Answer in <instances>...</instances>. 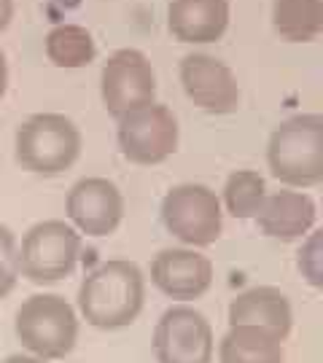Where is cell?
Listing matches in <instances>:
<instances>
[{
    "label": "cell",
    "mask_w": 323,
    "mask_h": 363,
    "mask_svg": "<svg viewBox=\"0 0 323 363\" xmlns=\"http://www.w3.org/2000/svg\"><path fill=\"white\" fill-rule=\"evenodd\" d=\"M78 315L100 331L132 325L146 304V274L129 259L103 261L78 286Z\"/></svg>",
    "instance_id": "1"
},
{
    "label": "cell",
    "mask_w": 323,
    "mask_h": 363,
    "mask_svg": "<svg viewBox=\"0 0 323 363\" xmlns=\"http://www.w3.org/2000/svg\"><path fill=\"white\" fill-rule=\"evenodd\" d=\"M267 167L285 189H312L323 181V116L297 113L267 140Z\"/></svg>",
    "instance_id": "2"
},
{
    "label": "cell",
    "mask_w": 323,
    "mask_h": 363,
    "mask_svg": "<svg viewBox=\"0 0 323 363\" xmlns=\"http://www.w3.org/2000/svg\"><path fill=\"white\" fill-rule=\"evenodd\" d=\"M84 148L81 130L65 113H35L19 124L13 138V154L22 169L52 178L78 162Z\"/></svg>",
    "instance_id": "3"
},
{
    "label": "cell",
    "mask_w": 323,
    "mask_h": 363,
    "mask_svg": "<svg viewBox=\"0 0 323 363\" xmlns=\"http://www.w3.org/2000/svg\"><path fill=\"white\" fill-rule=\"evenodd\" d=\"M13 331L30 355L62 361L78 342V312L60 294H35L19 304Z\"/></svg>",
    "instance_id": "4"
},
{
    "label": "cell",
    "mask_w": 323,
    "mask_h": 363,
    "mask_svg": "<svg viewBox=\"0 0 323 363\" xmlns=\"http://www.w3.org/2000/svg\"><path fill=\"white\" fill-rule=\"evenodd\" d=\"M81 259V234L62 218L33 223L16 247L19 277L35 286H52L76 272Z\"/></svg>",
    "instance_id": "5"
},
{
    "label": "cell",
    "mask_w": 323,
    "mask_h": 363,
    "mask_svg": "<svg viewBox=\"0 0 323 363\" xmlns=\"http://www.w3.org/2000/svg\"><path fill=\"white\" fill-rule=\"evenodd\" d=\"M162 223L186 247H210L224 229V210L213 189L202 183L173 186L162 199Z\"/></svg>",
    "instance_id": "6"
},
{
    "label": "cell",
    "mask_w": 323,
    "mask_h": 363,
    "mask_svg": "<svg viewBox=\"0 0 323 363\" xmlns=\"http://www.w3.org/2000/svg\"><path fill=\"white\" fill-rule=\"evenodd\" d=\"M116 124L121 156L132 164H141V167L162 164L178 151L181 130H178V118L168 105L151 103L135 108L116 118Z\"/></svg>",
    "instance_id": "7"
},
{
    "label": "cell",
    "mask_w": 323,
    "mask_h": 363,
    "mask_svg": "<svg viewBox=\"0 0 323 363\" xmlns=\"http://www.w3.org/2000/svg\"><path fill=\"white\" fill-rule=\"evenodd\" d=\"M216 334L192 304H173L154 328V355L159 363H213Z\"/></svg>",
    "instance_id": "8"
},
{
    "label": "cell",
    "mask_w": 323,
    "mask_h": 363,
    "mask_svg": "<svg viewBox=\"0 0 323 363\" xmlns=\"http://www.w3.org/2000/svg\"><path fill=\"white\" fill-rule=\"evenodd\" d=\"M100 97L105 111L114 118L156 103V73L151 60L138 49H119L103 65L100 73Z\"/></svg>",
    "instance_id": "9"
},
{
    "label": "cell",
    "mask_w": 323,
    "mask_h": 363,
    "mask_svg": "<svg viewBox=\"0 0 323 363\" xmlns=\"http://www.w3.org/2000/svg\"><path fill=\"white\" fill-rule=\"evenodd\" d=\"M186 97L210 116H229L240 108V84L232 67L213 54L192 52L178 65Z\"/></svg>",
    "instance_id": "10"
},
{
    "label": "cell",
    "mask_w": 323,
    "mask_h": 363,
    "mask_svg": "<svg viewBox=\"0 0 323 363\" xmlns=\"http://www.w3.org/2000/svg\"><path fill=\"white\" fill-rule=\"evenodd\" d=\"M67 223L87 237H111L124 220V194L108 178H81L65 199Z\"/></svg>",
    "instance_id": "11"
},
{
    "label": "cell",
    "mask_w": 323,
    "mask_h": 363,
    "mask_svg": "<svg viewBox=\"0 0 323 363\" xmlns=\"http://www.w3.org/2000/svg\"><path fill=\"white\" fill-rule=\"evenodd\" d=\"M151 283L168 298L189 304L213 286V261L194 247H165L151 261Z\"/></svg>",
    "instance_id": "12"
},
{
    "label": "cell",
    "mask_w": 323,
    "mask_h": 363,
    "mask_svg": "<svg viewBox=\"0 0 323 363\" xmlns=\"http://www.w3.org/2000/svg\"><path fill=\"white\" fill-rule=\"evenodd\" d=\"M256 226L261 232L280 240V242H294L312 232L318 220V208L310 194L299 189H280L264 196V205L256 213Z\"/></svg>",
    "instance_id": "13"
},
{
    "label": "cell",
    "mask_w": 323,
    "mask_h": 363,
    "mask_svg": "<svg viewBox=\"0 0 323 363\" xmlns=\"http://www.w3.org/2000/svg\"><path fill=\"white\" fill-rule=\"evenodd\" d=\"M229 325H253L285 342L294 325V310L280 288L253 286L232 298Z\"/></svg>",
    "instance_id": "14"
},
{
    "label": "cell",
    "mask_w": 323,
    "mask_h": 363,
    "mask_svg": "<svg viewBox=\"0 0 323 363\" xmlns=\"http://www.w3.org/2000/svg\"><path fill=\"white\" fill-rule=\"evenodd\" d=\"M229 16V0H170L168 30L181 43H216L226 33Z\"/></svg>",
    "instance_id": "15"
},
{
    "label": "cell",
    "mask_w": 323,
    "mask_h": 363,
    "mask_svg": "<svg viewBox=\"0 0 323 363\" xmlns=\"http://www.w3.org/2000/svg\"><path fill=\"white\" fill-rule=\"evenodd\" d=\"M219 363H285L283 339L253 325H229L219 342Z\"/></svg>",
    "instance_id": "16"
},
{
    "label": "cell",
    "mask_w": 323,
    "mask_h": 363,
    "mask_svg": "<svg viewBox=\"0 0 323 363\" xmlns=\"http://www.w3.org/2000/svg\"><path fill=\"white\" fill-rule=\"evenodd\" d=\"M272 27L288 43H310L323 30V0H275Z\"/></svg>",
    "instance_id": "17"
},
{
    "label": "cell",
    "mask_w": 323,
    "mask_h": 363,
    "mask_svg": "<svg viewBox=\"0 0 323 363\" xmlns=\"http://www.w3.org/2000/svg\"><path fill=\"white\" fill-rule=\"evenodd\" d=\"M46 57L49 62L65 70H76V67L89 65L97 57V43L92 38L87 27L65 22L49 30L46 35Z\"/></svg>",
    "instance_id": "18"
},
{
    "label": "cell",
    "mask_w": 323,
    "mask_h": 363,
    "mask_svg": "<svg viewBox=\"0 0 323 363\" xmlns=\"http://www.w3.org/2000/svg\"><path fill=\"white\" fill-rule=\"evenodd\" d=\"M224 208L232 218H256L258 208L264 205L267 183L256 169H234L224 183Z\"/></svg>",
    "instance_id": "19"
},
{
    "label": "cell",
    "mask_w": 323,
    "mask_h": 363,
    "mask_svg": "<svg viewBox=\"0 0 323 363\" xmlns=\"http://www.w3.org/2000/svg\"><path fill=\"white\" fill-rule=\"evenodd\" d=\"M297 269L312 288H323V232L312 229L297 253Z\"/></svg>",
    "instance_id": "20"
},
{
    "label": "cell",
    "mask_w": 323,
    "mask_h": 363,
    "mask_svg": "<svg viewBox=\"0 0 323 363\" xmlns=\"http://www.w3.org/2000/svg\"><path fill=\"white\" fill-rule=\"evenodd\" d=\"M16 234L0 223V298L11 294L16 283H19V261H16Z\"/></svg>",
    "instance_id": "21"
},
{
    "label": "cell",
    "mask_w": 323,
    "mask_h": 363,
    "mask_svg": "<svg viewBox=\"0 0 323 363\" xmlns=\"http://www.w3.org/2000/svg\"><path fill=\"white\" fill-rule=\"evenodd\" d=\"M13 19V0H0V33L11 25Z\"/></svg>",
    "instance_id": "22"
},
{
    "label": "cell",
    "mask_w": 323,
    "mask_h": 363,
    "mask_svg": "<svg viewBox=\"0 0 323 363\" xmlns=\"http://www.w3.org/2000/svg\"><path fill=\"white\" fill-rule=\"evenodd\" d=\"M3 363H52V361H43V358H35L30 352H16V355H9Z\"/></svg>",
    "instance_id": "23"
},
{
    "label": "cell",
    "mask_w": 323,
    "mask_h": 363,
    "mask_svg": "<svg viewBox=\"0 0 323 363\" xmlns=\"http://www.w3.org/2000/svg\"><path fill=\"white\" fill-rule=\"evenodd\" d=\"M9 89V62H6V54L0 52V97Z\"/></svg>",
    "instance_id": "24"
}]
</instances>
